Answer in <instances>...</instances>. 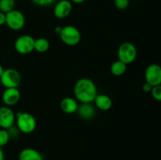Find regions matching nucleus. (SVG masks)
Wrapping results in <instances>:
<instances>
[{
  "instance_id": "obj_19",
  "label": "nucleus",
  "mask_w": 161,
  "mask_h": 160,
  "mask_svg": "<svg viewBox=\"0 0 161 160\" xmlns=\"http://www.w3.org/2000/svg\"><path fill=\"white\" fill-rule=\"evenodd\" d=\"M10 136L7 130L0 129V147H3L8 144Z\"/></svg>"
},
{
  "instance_id": "obj_9",
  "label": "nucleus",
  "mask_w": 161,
  "mask_h": 160,
  "mask_svg": "<svg viewBox=\"0 0 161 160\" xmlns=\"http://www.w3.org/2000/svg\"><path fill=\"white\" fill-rule=\"evenodd\" d=\"M16 122V115L10 107H0V128L8 130L14 126Z\"/></svg>"
},
{
  "instance_id": "obj_8",
  "label": "nucleus",
  "mask_w": 161,
  "mask_h": 160,
  "mask_svg": "<svg viewBox=\"0 0 161 160\" xmlns=\"http://www.w3.org/2000/svg\"><path fill=\"white\" fill-rule=\"evenodd\" d=\"M145 79L153 87L161 85V66L157 64H149L145 71Z\"/></svg>"
},
{
  "instance_id": "obj_27",
  "label": "nucleus",
  "mask_w": 161,
  "mask_h": 160,
  "mask_svg": "<svg viewBox=\"0 0 161 160\" xmlns=\"http://www.w3.org/2000/svg\"><path fill=\"white\" fill-rule=\"evenodd\" d=\"M70 1L75 4H81V3H84L85 0H70Z\"/></svg>"
},
{
  "instance_id": "obj_4",
  "label": "nucleus",
  "mask_w": 161,
  "mask_h": 160,
  "mask_svg": "<svg viewBox=\"0 0 161 160\" xmlns=\"http://www.w3.org/2000/svg\"><path fill=\"white\" fill-rule=\"evenodd\" d=\"M59 36L63 43L69 46H75L81 41V33L80 30L72 25L62 27Z\"/></svg>"
},
{
  "instance_id": "obj_2",
  "label": "nucleus",
  "mask_w": 161,
  "mask_h": 160,
  "mask_svg": "<svg viewBox=\"0 0 161 160\" xmlns=\"http://www.w3.org/2000/svg\"><path fill=\"white\" fill-rule=\"evenodd\" d=\"M15 122L19 131L25 134L33 133L37 126V122L34 115L24 111H19L16 114Z\"/></svg>"
},
{
  "instance_id": "obj_3",
  "label": "nucleus",
  "mask_w": 161,
  "mask_h": 160,
  "mask_svg": "<svg viewBox=\"0 0 161 160\" xmlns=\"http://www.w3.org/2000/svg\"><path fill=\"white\" fill-rule=\"evenodd\" d=\"M118 60L127 64H132L136 60L138 50L136 46L130 42H124L119 45L117 50Z\"/></svg>"
},
{
  "instance_id": "obj_22",
  "label": "nucleus",
  "mask_w": 161,
  "mask_h": 160,
  "mask_svg": "<svg viewBox=\"0 0 161 160\" xmlns=\"http://www.w3.org/2000/svg\"><path fill=\"white\" fill-rule=\"evenodd\" d=\"M57 1L58 0H31V2L34 4H36V6H42V7L51 6L52 4H53Z\"/></svg>"
},
{
  "instance_id": "obj_1",
  "label": "nucleus",
  "mask_w": 161,
  "mask_h": 160,
  "mask_svg": "<svg viewBox=\"0 0 161 160\" xmlns=\"http://www.w3.org/2000/svg\"><path fill=\"white\" fill-rule=\"evenodd\" d=\"M73 92L75 98L80 103H92L97 95V89L93 80L88 78H81L74 85Z\"/></svg>"
},
{
  "instance_id": "obj_21",
  "label": "nucleus",
  "mask_w": 161,
  "mask_h": 160,
  "mask_svg": "<svg viewBox=\"0 0 161 160\" xmlns=\"http://www.w3.org/2000/svg\"><path fill=\"white\" fill-rule=\"evenodd\" d=\"M150 93L156 100L161 102V85L153 86Z\"/></svg>"
},
{
  "instance_id": "obj_14",
  "label": "nucleus",
  "mask_w": 161,
  "mask_h": 160,
  "mask_svg": "<svg viewBox=\"0 0 161 160\" xmlns=\"http://www.w3.org/2000/svg\"><path fill=\"white\" fill-rule=\"evenodd\" d=\"M19 160H43L42 154L36 149L26 147L20 151L18 156Z\"/></svg>"
},
{
  "instance_id": "obj_12",
  "label": "nucleus",
  "mask_w": 161,
  "mask_h": 160,
  "mask_svg": "<svg viewBox=\"0 0 161 160\" xmlns=\"http://www.w3.org/2000/svg\"><path fill=\"white\" fill-rule=\"evenodd\" d=\"M79 104L76 99L72 97H66L61 100L60 108L61 111L65 114H73L77 111Z\"/></svg>"
},
{
  "instance_id": "obj_17",
  "label": "nucleus",
  "mask_w": 161,
  "mask_h": 160,
  "mask_svg": "<svg viewBox=\"0 0 161 160\" xmlns=\"http://www.w3.org/2000/svg\"><path fill=\"white\" fill-rule=\"evenodd\" d=\"M50 41L46 38H38L35 40L34 50L40 53H46L50 49Z\"/></svg>"
},
{
  "instance_id": "obj_15",
  "label": "nucleus",
  "mask_w": 161,
  "mask_h": 160,
  "mask_svg": "<svg viewBox=\"0 0 161 160\" xmlns=\"http://www.w3.org/2000/svg\"><path fill=\"white\" fill-rule=\"evenodd\" d=\"M77 113L83 119H91L95 115V108L91 103H81L79 105Z\"/></svg>"
},
{
  "instance_id": "obj_26",
  "label": "nucleus",
  "mask_w": 161,
  "mask_h": 160,
  "mask_svg": "<svg viewBox=\"0 0 161 160\" xmlns=\"http://www.w3.org/2000/svg\"><path fill=\"white\" fill-rule=\"evenodd\" d=\"M0 160H5V155L2 147H0Z\"/></svg>"
},
{
  "instance_id": "obj_18",
  "label": "nucleus",
  "mask_w": 161,
  "mask_h": 160,
  "mask_svg": "<svg viewBox=\"0 0 161 160\" xmlns=\"http://www.w3.org/2000/svg\"><path fill=\"white\" fill-rule=\"evenodd\" d=\"M15 4V0H0V11L7 13L14 9Z\"/></svg>"
},
{
  "instance_id": "obj_16",
  "label": "nucleus",
  "mask_w": 161,
  "mask_h": 160,
  "mask_svg": "<svg viewBox=\"0 0 161 160\" xmlns=\"http://www.w3.org/2000/svg\"><path fill=\"white\" fill-rule=\"evenodd\" d=\"M127 64L123 63L119 60H117L112 64L111 67H110V72H111L112 75H113L114 76H122L127 71Z\"/></svg>"
},
{
  "instance_id": "obj_29",
  "label": "nucleus",
  "mask_w": 161,
  "mask_h": 160,
  "mask_svg": "<svg viewBox=\"0 0 161 160\" xmlns=\"http://www.w3.org/2000/svg\"><path fill=\"white\" fill-rule=\"evenodd\" d=\"M43 160H46V159H43Z\"/></svg>"
},
{
  "instance_id": "obj_20",
  "label": "nucleus",
  "mask_w": 161,
  "mask_h": 160,
  "mask_svg": "<svg viewBox=\"0 0 161 160\" xmlns=\"http://www.w3.org/2000/svg\"><path fill=\"white\" fill-rule=\"evenodd\" d=\"M114 5L118 9L124 10L130 5V0H114Z\"/></svg>"
},
{
  "instance_id": "obj_24",
  "label": "nucleus",
  "mask_w": 161,
  "mask_h": 160,
  "mask_svg": "<svg viewBox=\"0 0 161 160\" xmlns=\"http://www.w3.org/2000/svg\"><path fill=\"white\" fill-rule=\"evenodd\" d=\"M6 24V13L0 11V26Z\"/></svg>"
},
{
  "instance_id": "obj_10",
  "label": "nucleus",
  "mask_w": 161,
  "mask_h": 160,
  "mask_svg": "<svg viewBox=\"0 0 161 160\" xmlns=\"http://www.w3.org/2000/svg\"><path fill=\"white\" fill-rule=\"evenodd\" d=\"M72 10V3L70 0H60L53 7V15L58 19H64L69 17Z\"/></svg>"
},
{
  "instance_id": "obj_5",
  "label": "nucleus",
  "mask_w": 161,
  "mask_h": 160,
  "mask_svg": "<svg viewBox=\"0 0 161 160\" xmlns=\"http://www.w3.org/2000/svg\"><path fill=\"white\" fill-rule=\"evenodd\" d=\"M1 84L5 88H18L21 83V75L17 69H5L3 75L0 77Z\"/></svg>"
},
{
  "instance_id": "obj_6",
  "label": "nucleus",
  "mask_w": 161,
  "mask_h": 160,
  "mask_svg": "<svg viewBox=\"0 0 161 160\" xmlns=\"http://www.w3.org/2000/svg\"><path fill=\"white\" fill-rule=\"evenodd\" d=\"M36 39L30 35H22L14 42V49L21 55H26L34 51Z\"/></svg>"
},
{
  "instance_id": "obj_7",
  "label": "nucleus",
  "mask_w": 161,
  "mask_h": 160,
  "mask_svg": "<svg viewBox=\"0 0 161 160\" xmlns=\"http://www.w3.org/2000/svg\"><path fill=\"white\" fill-rule=\"evenodd\" d=\"M6 24L12 31H20L25 25V17L23 13L13 9L6 13Z\"/></svg>"
},
{
  "instance_id": "obj_25",
  "label": "nucleus",
  "mask_w": 161,
  "mask_h": 160,
  "mask_svg": "<svg viewBox=\"0 0 161 160\" xmlns=\"http://www.w3.org/2000/svg\"><path fill=\"white\" fill-rule=\"evenodd\" d=\"M61 30H62V27L57 26V27H55V28H54V32L56 33L57 35H59L60 33H61Z\"/></svg>"
},
{
  "instance_id": "obj_13",
  "label": "nucleus",
  "mask_w": 161,
  "mask_h": 160,
  "mask_svg": "<svg viewBox=\"0 0 161 160\" xmlns=\"http://www.w3.org/2000/svg\"><path fill=\"white\" fill-rule=\"evenodd\" d=\"M94 103L101 111H108L113 107V100L111 97L104 93L97 94L94 99Z\"/></svg>"
},
{
  "instance_id": "obj_11",
  "label": "nucleus",
  "mask_w": 161,
  "mask_h": 160,
  "mask_svg": "<svg viewBox=\"0 0 161 160\" xmlns=\"http://www.w3.org/2000/svg\"><path fill=\"white\" fill-rule=\"evenodd\" d=\"M20 99L18 88H6L2 95V100L6 106L12 107L17 104Z\"/></svg>"
},
{
  "instance_id": "obj_23",
  "label": "nucleus",
  "mask_w": 161,
  "mask_h": 160,
  "mask_svg": "<svg viewBox=\"0 0 161 160\" xmlns=\"http://www.w3.org/2000/svg\"><path fill=\"white\" fill-rule=\"evenodd\" d=\"M152 89L153 86H151L150 84H149L148 83H146V82L142 85V90L144 91L145 93H150Z\"/></svg>"
},
{
  "instance_id": "obj_28",
  "label": "nucleus",
  "mask_w": 161,
  "mask_h": 160,
  "mask_svg": "<svg viewBox=\"0 0 161 160\" xmlns=\"http://www.w3.org/2000/svg\"><path fill=\"white\" fill-rule=\"evenodd\" d=\"M4 70H5V69L3 68V65H2V64H0V77H1V75H3V72H4Z\"/></svg>"
}]
</instances>
